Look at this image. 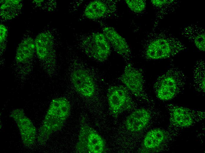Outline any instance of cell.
<instances>
[{"instance_id": "6da1fadb", "label": "cell", "mask_w": 205, "mask_h": 153, "mask_svg": "<svg viewBox=\"0 0 205 153\" xmlns=\"http://www.w3.org/2000/svg\"><path fill=\"white\" fill-rule=\"evenodd\" d=\"M187 77L177 67L170 68L158 78L154 85L157 97L163 101L170 100L179 93Z\"/></svg>"}, {"instance_id": "7a4b0ae2", "label": "cell", "mask_w": 205, "mask_h": 153, "mask_svg": "<svg viewBox=\"0 0 205 153\" xmlns=\"http://www.w3.org/2000/svg\"><path fill=\"white\" fill-rule=\"evenodd\" d=\"M70 105L66 99L60 97L51 101L44 121L39 138L42 141L46 140L50 134L62 126L70 112Z\"/></svg>"}, {"instance_id": "3957f363", "label": "cell", "mask_w": 205, "mask_h": 153, "mask_svg": "<svg viewBox=\"0 0 205 153\" xmlns=\"http://www.w3.org/2000/svg\"><path fill=\"white\" fill-rule=\"evenodd\" d=\"M185 49V46L178 40L160 38L148 44L145 55L146 58L151 59H166L175 56Z\"/></svg>"}, {"instance_id": "277c9868", "label": "cell", "mask_w": 205, "mask_h": 153, "mask_svg": "<svg viewBox=\"0 0 205 153\" xmlns=\"http://www.w3.org/2000/svg\"><path fill=\"white\" fill-rule=\"evenodd\" d=\"M105 143L103 138L92 128L83 125L80 128L76 149L81 153H101Z\"/></svg>"}, {"instance_id": "5b68a950", "label": "cell", "mask_w": 205, "mask_h": 153, "mask_svg": "<svg viewBox=\"0 0 205 153\" xmlns=\"http://www.w3.org/2000/svg\"><path fill=\"white\" fill-rule=\"evenodd\" d=\"M107 97L110 110L114 117L133 107V102L128 89L123 85L110 87L108 91Z\"/></svg>"}, {"instance_id": "8992f818", "label": "cell", "mask_w": 205, "mask_h": 153, "mask_svg": "<svg viewBox=\"0 0 205 153\" xmlns=\"http://www.w3.org/2000/svg\"><path fill=\"white\" fill-rule=\"evenodd\" d=\"M119 79L135 96L144 100H149L144 92L145 80L141 69L135 68L130 63H128Z\"/></svg>"}, {"instance_id": "52a82bcc", "label": "cell", "mask_w": 205, "mask_h": 153, "mask_svg": "<svg viewBox=\"0 0 205 153\" xmlns=\"http://www.w3.org/2000/svg\"><path fill=\"white\" fill-rule=\"evenodd\" d=\"M85 41V51L92 58L100 62L108 58L110 53V46L102 33H94Z\"/></svg>"}, {"instance_id": "ba28073f", "label": "cell", "mask_w": 205, "mask_h": 153, "mask_svg": "<svg viewBox=\"0 0 205 153\" xmlns=\"http://www.w3.org/2000/svg\"><path fill=\"white\" fill-rule=\"evenodd\" d=\"M72 81L76 90L87 98L92 97L95 92V86L93 79L83 69L75 70L72 73Z\"/></svg>"}, {"instance_id": "9c48e42d", "label": "cell", "mask_w": 205, "mask_h": 153, "mask_svg": "<svg viewBox=\"0 0 205 153\" xmlns=\"http://www.w3.org/2000/svg\"><path fill=\"white\" fill-rule=\"evenodd\" d=\"M102 33L114 50L125 58L129 57L130 50L124 38L113 27L105 26L102 29Z\"/></svg>"}, {"instance_id": "30bf717a", "label": "cell", "mask_w": 205, "mask_h": 153, "mask_svg": "<svg viewBox=\"0 0 205 153\" xmlns=\"http://www.w3.org/2000/svg\"><path fill=\"white\" fill-rule=\"evenodd\" d=\"M150 117V113L147 109H136L127 117L125 123L126 129L131 132L140 131L148 125Z\"/></svg>"}, {"instance_id": "8fae6325", "label": "cell", "mask_w": 205, "mask_h": 153, "mask_svg": "<svg viewBox=\"0 0 205 153\" xmlns=\"http://www.w3.org/2000/svg\"><path fill=\"white\" fill-rule=\"evenodd\" d=\"M35 49L38 57L45 60L51 55L53 46V38L51 34L44 32L37 36L34 41Z\"/></svg>"}, {"instance_id": "7c38bea8", "label": "cell", "mask_w": 205, "mask_h": 153, "mask_svg": "<svg viewBox=\"0 0 205 153\" xmlns=\"http://www.w3.org/2000/svg\"><path fill=\"white\" fill-rule=\"evenodd\" d=\"M172 119L176 125L181 127L191 125L193 122L191 113L188 109L178 106H171Z\"/></svg>"}, {"instance_id": "4fadbf2b", "label": "cell", "mask_w": 205, "mask_h": 153, "mask_svg": "<svg viewBox=\"0 0 205 153\" xmlns=\"http://www.w3.org/2000/svg\"><path fill=\"white\" fill-rule=\"evenodd\" d=\"M35 49L34 42L30 38L25 39L19 44L16 52V60L17 62H24L33 56Z\"/></svg>"}, {"instance_id": "5bb4252c", "label": "cell", "mask_w": 205, "mask_h": 153, "mask_svg": "<svg viewBox=\"0 0 205 153\" xmlns=\"http://www.w3.org/2000/svg\"><path fill=\"white\" fill-rule=\"evenodd\" d=\"M0 3V16L6 20L14 18L22 6L21 0H1Z\"/></svg>"}, {"instance_id": "9a60e30c", "label": "cell", "mask_w": 205, "mask_h": 153, "mask_svg": "<svg viewBox=\"0 0 205 153\" xmlns=\"http://www.w3.org/2000/svg\"><path fill=\"white\" fill-rule=\"evenodd\" d=\"M184 34L200 51H205V31L204 29L194 26L188 27Z\"/></svg>"}, {"instance_id": "2e32d148", "label": "cell", "mask_w": 205, "mask_h": 153, "mask_svg": "<svg viewBox=\"0 0 205 153\" xmlns=\"http://www.w3.org/2000/svg\"><path fill=\"white\" fill-rule=\"evenodd\" d=\"M107 11L106 5L100 0H94L90 3L86 7L84 15L87 18L96 19L103 16Z\"/></svg>"}, {"instance_id": "e0dca14e", "label": "cell", "mask_w": 205, "mask_h": 153, "mask_svg": "<svg viewBox=\"0 0 205 153\" xmlns=\"http://www.w3.org/2000/svg\"><path fill=\"white\" fill-rule=\"evenodd\" d=\"M165 138L164 131L160 129H153L148 132L143 140L145 147L148 149H153L159 146Z\"/></svg>"}, {"instance_id": "ac0fdd59", "label": "cell", "mask_w": 205, "mask_h": 153, "mask_svg": "<svg viewBox=\"0 0 205 153\" xmlns=\"http://www.w3.org/2000/svg\"><path fill=\"white\" fill-rule=\"evenodd\" d=\"M204 63L202 59L198 61L193 70V81L194 86L199 91L205 93Z\"/></svg>"}, {"instance_id": "d6986e66", "label": "cell", "mask_w": 205, "mask_h": 153, "mask_svg": "<svg viewBox=\"0 0 205 153\" xmlns=\"http://www.w3.org/2000/svg\"><path fill=\"white\" fill-rule=\"evenodd\" d=\"M126 4L133 11L139 13L143 11L146 7V3L142 0H125Z\"/></svg>"}, {"instance_id": "ffe728a7", "label": "cell", "mask_w": 205, "mask_h": 153, "mask_svg": "<svg viewBox=\"0 0 205 153\" xmlns=\"http://www.w3.org/2000/svg\"><path fill=\"white\" fill-rule=\"evenodd\" d=\"M0 44H2L5 41L7 36V30L6 26L3 24L0 25Z\"/></svg>"}, {"instance_id": "44dd1931", "label": "cell", "mask_w": 205, "mask_h": 153, "mask_svg": "<svg viewBox=\"0 0 205 153\" xmlns=\"http://www.w3.org/2000/svg\"><path fill=\"white\" fill-rule=\"evenodd\" d=\"M167 0H151V2L154 6L157 7L162 6L164 4L168 2Z\"/></svg>"}]
</instances>
